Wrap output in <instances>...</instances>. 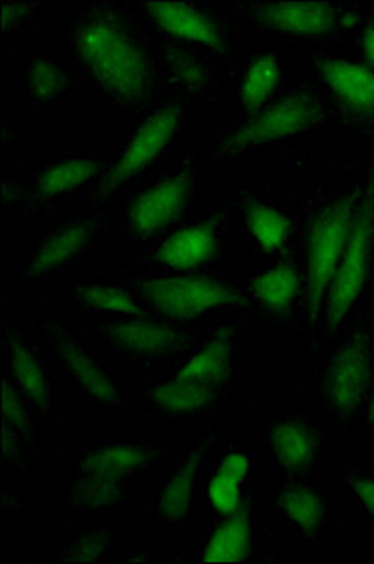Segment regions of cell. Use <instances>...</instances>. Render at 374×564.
Wrapping results in <instances>:
<instances>
[{"mask_svg":"<svg viewBox=\"0 0 374 564\" xmlns=\"http://www.w3.org/2000/svg\"><path fill=\"white\" fill-rule=\"evenodd\" d=\"M148 452L141 446L114 445L92 452L85 459V475L122 480L131 473H139L148 464Z\"/></svg>","mask_w":374,"mask_h":564,"instance_id":"2e32d148","label":"cell"},{"mask_svg":"<svg viewBox=\"0 0 374 564\" xmlns=\"http://www.w3.org/2000/svg\"><path fill=\"white\" fill-rule=\"evenodd\" d=\"M180 122V111L176 107H165L162 111L152 115L141 130L131 139L128 151L120 162L112 167L103 184V194L124 186L139 171H143L160 152L167 147L168 141L175 135Z\"/></svg>","mask_w":374,"mask_h":564,"instance_id":"8992f818","label":"cell"},{"mask_svg":"<svg viewBox=\"0 0 374 564\" xmlns=\"http://www.w3.org/2000/svg\"><path fill=\"white\" fill-rule=\"evenodd\" d=\"M374 235V205L365 203V207L355 214L354 226L350 231L349 242L344 248L341 263L337 267L336 276L331 280L330 301H328V328L336 326L349 314L363 285L367 282L369 258Z\"/></svg>","mask_w":374,"mask_h":564,"instance_id":"3957f363","label":"cell"},{"mask_svg":"<svg viewBox=\"0 0 374 564\" xmlns=\"http://www.w3.org/2000/svg\"><path fill=\"white\" fill-rule=\"evenodd\" d=\"M317 120V109L306 96H290L268 109L258 119L240 128L227 139L219 152H238L255 144L270 143L301 132Z\"/></svg>","mask_w":374,"mask_h":564,"instance_id":"5b68a950","label":"cell"},{"mask_svg":"<svg viewBox=\"0 0 374 564\" xmlns=\"http://www.w3.org/2000/svg\"><path fill=\"white\" fill-rule=\"evenodd\" d=\"M191 195V178L186 175L170 176L154 188L146 189L131 205L130 220L139 235H154L167 227L186 207Z\"/></svg>","mask_w":374,"mask_h":564,"instance_id":"52a82bcc","label":"cell"},{"mask_svg":"<svg viewBox=\"0 0 374 564\" xmlns=\"http://www.w3.org/2000/svg\"><path fill=\"white\" fill-rule=\"evenodd\" d=\"M216 251V232L212 227L200 226L186 227L173 235L162 246L160 259L173 269H194L206 263Z\"/></svg>","mask_w":374,"mask_h":564,"instance_id":"7c38bea8","label":"cell"},{"mask_svg":"<svg viewBox=\"0 0 374 564\" xmlns=\"http://www.w3.org/2000/svg\"><path fill=\"white\" fill-rule=\"evenodd\" d=\"M75 47L85 66L111 95L124 101L143 100L148 95V57L117 21L98 18L82 23Z\"/></svg>","mask_w":374,"mask_h":564,"instance_id":"6da1fadb","label":"cell"},{"mask_svg":"<svg viewBox=\"0 0 374 564\" xmlns=\"http://www.w3.org/2000/svg\"><path fill=\"white\" fill-rule=\"evenodd\" d=\"M365 416H367L369 422H374V389L373 394H371V400H369L367 403V413H365Z\"/></svg>","mask_w":374,"mask_h":564,"instance_id":"74e56055","label":"cell"},{"mask_svg":"<svg viewBox=\"0 0 374 564\" xmlns=\"http://www.w3.org/2000/svg\"><path fill=\"white\" fill-rule=\"evenodd\" d=\"M261 23L274 31L301 36H320L346 29L354 21L350 13H341L330 4H264L258 12Z\"/></svg>","mask_w":374,"mask_h":564,"instance_id":"ba28073f","label":"cell"},{"mask_svg":"<svg viewBox=\"0 0 374 564\" xmlns=\"http://www.w3.org/2000/svg\"><path fill=\"white\" fill-rule=\"evenodd\" d=\"M144 299L168 317H194L238 301L232 289L202 276L165 278L143 289Z\"/></svg>","mask_w":374,"mask_h":564,"instance_id":"277c9868","label":"cell"},{"mask_svg":"<svg viewBox=\"0 0 374 564\" xmlns=\"http://www.w3.org/2000/svg\"><path fill=\"white\" fill-rule=\"evenodd\" d=\"M63 357L75 381L81 384V389L92 395L94 400L101 403H114L119 400V392L114 389V384L107 379L100 366L94 362L87 352H82L74 345H64Z\"/></svg>","mask_w":374,"mask_h":564,"instance_id":"7402d4cb","label":"cell"},{"mask_svg":"<svg viewBox=\"0 0 374 564\" xmlns=\"http://www.w3.org/2000/svg\"><path fill=\"white\" fill-rule=\"evenodd\" d=\"M26 18H29V7L25 4H10V2L4 4V31H10Z\"/></svg>","mask_w":374,"mask_h":564,"instance_id":"e575fe53","label":"cell"},{"mask_svg":"<svg viewBox=\"0 0 374 564\" xmlns=\"http://www.w3.org/2000/svg\"><path fill=\"white\" fill-rule=\"evenodd\" d=\"M199 473V458H191L168 478L162 494L157 497V518L167 523L186 520L187 512L194 501L195 484Z\"/></svg>","mask_w":374,"mask_h":564,"instance_id":"9a60e30c","label":"cell"},{"mask_svg":"<svg viewBox=\"0 0 374 564\" xmlns=\"http://www.w3.org/2000/svg\"><path fill=\"white\" fill-rule=\"evenodd\" d=\"M152 400L157 408L168 413H194L212 402V389L210 384L182 381L176 377L175 381L160 384L152 390Z\"/></svg>","mask_w":374,"mask_h":564,"instance_id":"603a6c76","label":"cell"},{"mask_svg":"<svg viewBox=\"0 0 374 564\" xmlns=\"http://www.w3.org/2000/svg\"><path fill=\"white\" fill-rule=\"evenodd\" d=\"M146 8L165 31L173 32L180 39L191 40L213 50L223 45V36L218 25L197 8L175 2H150Z\"/></svg>","mask_w":374,"mask_h":564,"instance_id":"8fae6325","label":"cell"},{"mask_svg":"<svg viewBox=\"0 0 374 564\" xmlns=\"http://www.w3.org/2000/svg\"><path fill=\"white\" fill-rule=\"evenodd\" d=\"M245 221L250 227L251 235L255 237L258 245L264 248H277L283 245L287 237L288 220L280 216L275 208L266 207L262 203H250L245 210Z\"/></svg>","mask_w":374,"mask_h":564,"instance_id":"4316f807","label":"cell"},{"mask_svg":"<svg viewBox=\"0 0 374 564\" xmlns=\"http://www.w3.org/2000/svg\"><path fill=\"white\" fill-rule=\"evenodd\" d=\"M355 496L360 497L363 507L374 516V480H360L354 486Z\"/></svg>","mask_w":374,"mask_h":564,"instance_id":"d590c367","label":"cell"},{"mask_svg":"<svg viewBox=\"0 0 374 564\" xmlns=\"http://www.w3.org/2000/svg\"><path fill=\"white\" fill-rule=\"evenodd\" d=\"M363 44H365V53H367V58L371 63L374 64V31L373 29H369L365 31V36H363Z\"/></svg>","mask_w":374,"mask_h":564,"instance_id":"8d00e7d4","label":"cell"},{"mask_svg":"<svg viewBox=\"0 0 374 564\" xmlns=\"http://www.w3.org/2000/svg\"><path fill=\"white\" fill-rule=\"evenodd\" d=\"M4 452L10 456L15 452L19 435L25 433V411L8 383L4 389Z\"/></svg>","mask_w":374,"mask_h":564,"instance_id":"1f68e13d","label":"cell"},{"mask_svg":"<svg viewBox=\"0 0 374 564\" xmlns=\"http://www.w3.org/2000/svg\"><path fill=\"white\" fill-rule=\"evenodd\" d=\"M96 171H98V162L90 158H75V160L55 163L37 176L34 192L44 199L68 194L72 189L79 188L90 176L96 175Z\"/></svg>","mask_w":374,"mask_h":564,"instance_id":"ffe728a7","label":"cell"},{"mask_svg":"<svg viewBox=\"0 0 374 564\" xmlns=\"http://www.w3.org/2000/svg\"><path fill=\"white\" fill-rule=\"evenodd\" d=\"M92 232L94 220L79 221L75 226L64 227L45 240L42 248L36 251L29 272L34 276V274H45L51 270L61 269L87 246Z\"/></svg>","mask_w":374,"mask_h":564,"instance_id":"4fadbf2b","label":"cell"},{"mask_svg":"<svg viewBox=\"0 0 374 564\" xmlns=\"http://www.w3.org/2000/svg\"><path fill=\"white\" fill-rule=\"evenodd\" d=\"M29 85L36 100H53L56 96L66 93L68 76L56 64L42 61L32 66Z\"/></svg>","mask_w":374,"mask_h":564,"instance_id":"f546056e","label":"cell"},{"mask_svg":"<svg viewBox=\"0 0 374 564\" xmlns=\"http://www.w3.org/2000/svg\"><path fill=\"white\" fill-rule=\"evenodd\" d=\"M111 338L131 352H162L175 347L176 333L152 321H128L112 326Z\"/></svg>","mask_w":374,"mask_h":564,"instance_id":"ac0fdd59","label":"cell"},{"mask_svg":"<svg viewBox=\"0 0 374 564\" xmlns=\"http://www.w3.org/2000/svg\"><path fill=\"white\" fill-rule=\"evenodd\" d=\"M354 199L339 197L318 214L307 237V304L315 317L336 276L355 220Z\"/></svg>","mask_w":374,"mask_h":564,"instance_id":"7a4b0ae2","label":"cell"},{"mask_svg":"<svg viewBox=\"0 0 374 564\" xmlns=\"http://www.w3.org/2000/svg\"><path fill=\"white\" fill-rule=\"evenodd\" d=\"M82 301L100 310L119 312V314H139V306L131 301V296L124 291L114 288H88L81 293Z\"/></svg>","mask_w":374,"mask_h":564,"instance_id":"4dcf8cb0","label":"cell"},{"mask_svg":"<svg viewBox=\"0 0 374 564\" xmlns=\"http://www.w3.org/2000/svg\"><path fill=\"white\" fill-rule=\"evenodd\" d=\"M10 357H12V368L18 377L21 389L25 394L36 403L37 408L45 409L50 405V383L45 379L44 371L32 357V352L26 349L25 344L13 339L10 344Z\"/></svg>","mask_w":374,"mask_h":564,"instance_id":"d4e9b609","label":"cell"},{"mask_svg":"<svg viewBox=\"0 0 374 564\" xmlns=\"http://www.w3.org/2000/svg\"><path fill=\"white\" fill-rule=\"evenodd\" d=\"M279 507L306 533H317L324 523V507L317 494L306 486H296L279 497Z\"/></svg>","mask_w":374,"mask_h":564,"instance_id":"484cf974","label":"cell"},{"mask_svg":"<svg viewBox=\"0 0 374 564\" xmlns=\"http://www.w3.org/2000/svg\"><path fill=\"white\" fill-rule=\"evenodd\" d=\"M106 534H88V536H82L74 545V550L69 552V561H94V558L100 557L101 552L106 550Z\"/></svg>","mask_w":374,"mask_h":564,"instance_id":"836d02e7","label":"cell"},{"mask_svg":"<svg viewBox=\"0 0 374 564\" xmlns=\"http://www.w3.org/2000/svg\"><path fill=\"white\" fill-rule=\"evenodd\" d=\"M253 291L270 310H287L298 291V274L290 264H279L275 269L262 272L253 283Z\"/></svg>","mask_w":374,"mask_h":564,"instance_id":"cb8c5ba5","label":"cell"},{"mask_svg":"<svg viewBox=\"0 0 374 564\" xmlns=\"http://www.w3.org/2000/svg\"><path fill=\"white\" fill-rule=\"evenodd\" d=\"M369 352L365 345L355 339L337 352L330 366L326 390L339 413H350L362 402L369 384Z\"/></svg>","mask_w":374,"mask_h":564,"instance_id":"9c48e42d","label":"cell"},{"mask_svg":"<svg viewBox=\"0 0 374 564\" xmlns=\"http://www.w3.org/2000/svg\"><path fill=\"white\" fill-rule=\"evenodd\" d=\"M251 534L248 512L238 508L231 520L219 527L205 550L210 563H240L250 555Z\"/></svg>","mask_w":374,"mask_h":564,"instance_id":"e0dca14e","label":"cell"},{"mask_svg":"<svg viewBox=\"0 0 374 564\" xmlns=\"http://www.w3.org/2000/svg\"><path fill=\"white\" fill-rule=\"evenodd\" d=\"M250 470V458L234 452L224 456L219 469L208 486V501L221 514H234L240 508V489Z\"/></svg>","mask_w":374,"mask_h":564,"instance_id":"5bb4252c","label":"cell"},{"mask_svg":"<svg viewBox=\"0 0 374 564\" xmlns=\"http://www.w3.org/2000/svg\"><path fill=\"white\" fill-rule=\"evenodd\" d=\"M322 76L350 113L360 119L374 117V72L343 61H330L322 64Z\"/></svg>","mask_w":374,"mask_h":564,"instance_id":"30bf717a","label":"cell"},{"mask_svg":"<svg viewBox=\"0 0 374 564\" xmlns=\"http://www.w3.org/2000/svg\"><path fill=\"white\" fill-rule=\"evenodd\" d=\"M122 480H111V478L92 477L85 475L81 482L75 486V497L77 501L90 508L114 507L122 494Z\"/></svg>","mask_w":374,"mask_h":564,"instance_id":"f1b7e54d","label":"cell"},{"mask_svg":"<svg viewBox=\"0 0 374 564\" xmlns=\"http://www.w3.org/2000/svg\"><path fill=\"white\" fill-rule=\"evenodd\" d=\"M173 69H175L176 76L180 77L182 82L194 90L195 88H205L208 85L206 69L191 55L175 53L173 55Z\"/></svg>","mask_w":374,"mask_h":564,"instance_id":"d6a6232c","label":"cell"},{"mask_svg":"<svg viewBox=\"0 0 374 564\" xmlns=\"http://www.w3.org/2000/svg\"><path fill=\"white\" fill-rule=\"evenodd\" d=\"M275 456L287 469H304L311 464L317 452L312 433L298 422H283L272 433Z\"/></svg>","mask_w":374,"mask_h":564,"instance_id":"d6986e66","label":"cell"},{"mask_svg":"<svg viewBox=\"0 0 374 564\" xmlns=\"http://www.w3.org/2000/svg\"><path fill=\"white\" fill-rule=\"evenodd\" d=\"M231 344L229 339H213L212 344L200 349L189 362L178 371V379L191 383L213 384L223 381L231 366Z\"/></svg>","mask_w":374,"mask_h":564,"instance_id":"44dd1931","label":"cell"},{"mask_svg":"<svg viewBox=\"0 0 374 564\" xmlns=\"http://www.w3.org/2000/svg\"><path fill=\"white\" fill-rule=\"evenodd\" d=\"M279 83V66L272 57H262L251 64L243 77L242 98L250 109H256L274 93Z\"/></svg>","mask_w":374,"mask_h":564,"instance_id":"83f0119b","label":"cell"}]
</instances>
